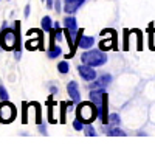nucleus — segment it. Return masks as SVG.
I'll return each mask as SVG.
<instances>
[{
    "label": "nucleus",
    "instance_id": "obj_1",
    "mask_svg": "<svg viewBox=\"0 0 155 149\" xmlns=\"http://www.w3.org/2000/svg\"><path fill=\"white\" fill-rule=\"evenodd\" d=\"M19 30H20V22H16V31L5 28L0 33V45H2L3 50H14V47H17V50L20 51Z\"/></svg>",
    "mask_w": 155,
    "mask_h": 149
},
{
    "label": "nucleus",
    "instance_id": "obj_2",
    "mask_svg": "<svg viewBox=\"0 0 155 149\" xmlns=\"http://www.w3.org/2000/svg\"><path fill=\"white\" fill-rule=\"evenodd\" d=\"M101 115V110L98 106H93L92 103H81L78 106V118L84 120V123L93 121L96 117Z\"/></svg>",
    "mask_w": 155,
    "mask_h": 149
},
{
    "label": "nucleus",
    "instance_id": "obj_3",
    "mask_svg": "<svg viewBox=\"0 0 155 149\" xmlns=\"http://www.w3.org/2000/svg\"><path fill=\"white\" fill-rule=\"evenodd\" d=\"M81 61L87 65H92V67H99V65H104L107 56L106 53L99 51V50H90V51H84L81 56Z\"/></svg>",
    "mask_w": 155,
    "mask_h": 149
},
{
    "label": "nucleus",
    "instance_id": "obj_4",
    "mask_svg": "<svg viewBox=\"0 0 155 149\" xmlns=\"http://www.w3.org/2000/svg\"><path fill=\"white\" fill-rule=\"evenodd\" d=\"M16 117V109L9 103H2L0 104V123H9Z\"/></svg>",
    "mask_w": 155,
    "mask_h": 149
},
{
    "label": "nucleus",
    "instance_id": "obj_5",
    "mask_svg": "<svg viewBox=\"0 0 155 149\" xmlns=\"http://www.w3.org/2000/svg\"><path fill=\"white\" fill-rule=\"evenodd\" d=\"M76 44H78L79 48L87 50V48H90L95 44V39L90 37V36H84V30H79L78 31V36H76Z\"/></svg>",
    "mask_w": 155,
    "mask_h": 149
},
{
    "label": "nucleus",
    "instance_id": "obj_6",
    "mask_svg": "<svg viewBox=\"0 0 155 149\" xmlns=\"http://www.w3.org/2000/svg\"><path fill=\"white\" fill-rule=\"evenodd\" d=\"M78 71H79L81 78L85 79V81H93V79H96V71H95V68H93L92 65H87V64L79 65V67H78Z\"/></svg>",
    "mask_w": 155,
    "mask_h": 149
},
{
    "label": "nucleus",
    "instance_id": "obj_7",
    "mask_svg": "<svg viewBox=\"0 0 155 149\" xmlns=\"http://www.w3.org/2000/svg\"><path fill=\"white\" fill-rule=\"evenodd\" d=\"M67 92L71 98V101L73 103H79L81 101V95H79V89H78V84L74 81H70L67 84Z\"/></svg>",
    "mask_w": 155,
    "mask_h": 149
},
{
    "label": "nucleus",
    "instance_id": "obj_8",
    "mask_svg": "<svg viewBox=\"0 0 155 149\" xmlns=\"http://www.w3.org/2000/svg\"><path fill=\"white\" fill-rule=\"evenodd\" d=\"M110 81H112V76H110V74H102V76L96 78V81L92 82L88 87H90V89H104L106 85L110 84Z\"/></svg>",
    "mask_w": 155,
    "mask_h": 149
},
{
    "label": "nucleus",
    "instance_id": "obj_9",
    "mask_svg": "<svg viewBox=\"0 0 155 149\" xmlns=\"http://www.w3.org/2000/svg\"><path fill=\"white\" fill-rule=\"evenodd\" d=\"M104 89H92V92H90V99H92V103L95 106H101L102 104V99H104Z\"/></svg>",
    "mask_w": 155,
    "mask_h": 149
},
{
    "label": "nucleus",
    "instance_id": "obj_10",
    "mask_svg": "<svg viewBox=\"0 0 155 149\" xmlns=\"http://www.w3.org/2000/svg\"><path fill=\"white\" fill-rule=\"evenodd\" d=\"M84 2H85V0H65V6H64V11L68 12V14H73V12L78 11V8H79Z\"/></svg>",
    "mask_w": 155,
    "mask_h": 149
},
{
    "label": "nucleus",
    "instance_id": "obj_11",
    "mask_svg": "<svg viewBox=\"0 0 155 149\" xmlns=\"http://www.w3.org/2000/svg\"><path fill=\"white\" fill-rule=\"evenodd\" d=\"M62 53V50L59 48V47H50V50H48V58H51V59H53V58H58L59 55Z\"/></svg>",
    "mask_w": 155,
    "mask_h": 149
},
{
    "label": "nucleus",
    "instance_id": "obj_12",
    "mask_svg": "<svg viewBox=\"0 0 155 149\" xmlns=\"http://www.w3.org/2000/svg\"><path fill=\"white\" fill-rule=\"evenodd\" d=\"M104 131H106L109 135H116V137H118V135H121V137H123V135H126V134H124V131L116 129V127H107V126H106V127H104Z\"/></svg>",
    "mask_w": 155,
    "mask_h": 149
},
{
    "label": "nucleus",
    "instance_id": "obj_13",
    "mask_svg": "<svg viewBox=\"0 0 155 149\" xmlns=\"http://www.w3.org/2000/svg\"><path fill=\"white\" fill-rule=\"evenodd\" d=\"M41 25H42V30H44V31H51V19H50L48 16H45V17L42 19Z\"/></svg>",
    "mask_w": 155,
    "mask_h": 149
},
{
    "label": "nucleus",
    "instance_id": "obj_14",
    "mask_svg": "<svg viewBox=\"0 0 155 149\" xmlns=\"http://www.w3.org/2000/svg\"><path fill=\"white\" fill-rule=\"evenodd\" d=\"M68 62L67 61H62V62H59V65H58V70H59V73H62V74H65V73H68Z\"/></svg>",
    "mask_w": 155,
    "mask_h": 149
},
{
    "label": "nucleus",
    "instance_id": "obj_15",
    "mask_svg": "<svg viewBox=\"0 0 155 149\" xmlns=\"http://www.w3.org/2000/svg\"><path fill=\"white\" fill-rule=\"evenodd\" d=\"M84 134L88 135V137H95L96 135V131L93 129V126L90 123H87V126H84Z\"/></svg>",
    "mask_w": 155,
    "mask_h": 149
},
{
    "label": "nucleus",
    "instance_id": "obj_16",
    "mask_svg": "<svg viewBox=\"0 0 155 149\" xmlns=\"http://www.w3.org/2000/svg\"><path fill=\"white\" fill-rule=\"evenodd\" d=\"M109 123L112 124V126H118V124L121 123V120L116 114H112V115H109Z\"/></svg>",
    "mask_w": 155,
    "mask_h": 149
},
{
    "label": "nucleus",
    "instance_id": "obj_17",
    "mask_svg": "<svg viewBox=\"0 0 155 149\" xmlns=\"http://www.w3.org/2000/svg\"><path fill=\"white\" fill-rule=\"evenodd\" d=\"M99 48H102V50H110V48H115V41H112V42H109V41H102V42L99 44Z\"/></svg>",
    "mask_w": 155,
    "mask_h": 149
},
{
    "label": "nucleus",
    "instance_id": "obj_18",
    "mask_svg": "<svg viewBox=\"0 0 155 149\" xmlns=\"http://www.w3.org/2000/svg\"><path fill=\"white\" fill-rule=\"evenodd\" d=\"M0 99H2V101H6L8 99V92L5 90L3 85H0Z\"/></svg>",
    "mask_w": 155,
    "mask_h": 149
},
{
    "label": "nucleus",
    "instance_id": "obj_19",
    "mask_svg": "<svg viewBox=\"0 0 155 149\" xmlns=\"http://www.w3.org/2000/svg\"><path fill=\"white\" fill-rule=\"evenodd\" d=\"M73 127H74L76 131H82V129H84V126H82V123H81V120H79V118L73 121Z\"/></svg>",
    "mask_w": 155,
    "mask_h": 149
},
{
    "label": "nucleus",
    "instance_id": "obj_20",
    "mask_svg": "<svg viewBox=\"0 0 155 149\" xmlns=\"http://www.w3.org/2000/svg\"><path fill=\"white\" fill-rule=\"evenodd\" d=\"M30 16V5L25 6V17H28Z\"/></svg>",
    "mask_w": 155,
    "mask_h": 149
},
{
    "label": "nucleus",
    "instance_id": "obj_21",
    "mask_svg": "<svg viewBox=\"0 0 155 149\" xmlns=\"http://www.w3.org/2000/svg\"><path fill=\"white\" fill-rule=\"evenodd\" d=\"M54 6H56V9H58V12H59V11H61V2H59V0H56Z\"/></svg>",
    "mask_w": 155,
    "mask_h": 149
},
{
    "label": "nucleus",
    "instance_id": "obj_22",
    "mask_svg": "<svg viewBox=\"0 0 155 149\" xmlns=\"http://www.w3.org/2000/svg\"><path fill=\"white\" fill-rule=\"evenodd\" d=\"M51 5H53V0H47V6L51 8Z\"/></svg>",
    "mask_w": 155,
    "mask_h": 149
},
{
    "label": "nucleus",
    "instance_id": "obj_23",
    "mask_svg": "<svg viewBox=\"0 0 155 149\" xmlns=\"http://www.w3.org/2000/svg\"><path fill=\"white\" fill-rule=\"evenodd\" d=\"M41 132H42V134H47V129H45L44 126H41Z\"/></svg>",
    "mask_w": 155,
    "mask_h": 149
}]
</instances>
